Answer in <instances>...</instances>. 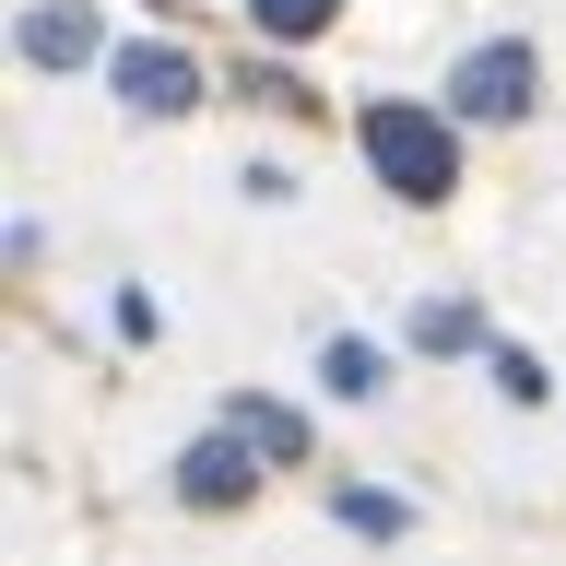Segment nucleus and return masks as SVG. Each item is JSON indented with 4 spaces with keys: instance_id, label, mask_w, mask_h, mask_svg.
Instances as JSON below:
<instances>
[{
    "instance_id": "obj_12",
    "label": "nucleus",
    "mask_w": 566,
    "mask_h": 566,
    "mask_svg": "<svg viewBox=\"0 0 566 566\" xmlns=\"http://www.w3.org/2000/svg\"><path fill=\"white\" fill-rule=\"evenodd\" d=\"M248 106H307V71H283V60H260V71H248Z\"/></svg>"
},
{
    "instance_id": "obj_11",
    "label": "nucleus",
    "mask_w": 566,
    "mask_h": 566,
    "mask_svg": "<svg viewBox=\"0 0 566 566\" xmlns=\"http://www.w3.org/2000/svg\"><path fill=\"white\" fill-rule=\"evenodd\" d=\"M484 366H495V389H507L520 413H543V401H555V366H543L531 343H484Z\"/></svg>"
},
{
    "instance_id": "obj_9",
    "label": "nucleus",
    "mask_w": 566,
    "mask_h": 566,
    "mask_svg": "<svg viewBox=\"0 0 566 566\" xmlns=\"http://www.w3.org/2000/svg\"><path fill=\"white\" fill-rule=\"evenodd\" d=\"M318 378H331V401H378V389H389V354L366 343V331H331V343H318Z\"/></svg>"
},
{
    "instance_id": "obj_8",
    "label": "nucleus",
    "mask_w": 566,
    "mask_h": 566,
    "mask_svg": "<svg viewBox=\"0 0 566 566\" xmlns=\"http://www.w3.org/2000/svg\"><path fill=\"white\" fill-rule=\"evenodd\" d=\"M331 520H343L354 543H413V495H389V484H343V495H331Z\"/></svg>"
},
{
    "instance_id": "obj_7",
    "label": "nucleus",
    "mask_w": 566,
    "mask_h": 566,
    "mask_svg": "<svg viewBox=\"0 0 566 566\" xmlns=\"http://www.w3.org/2000/svg\"><path fill=\"white\" fill-rule=\"evenodd\" d=\"M401 343H413L424 366H449V354H484V343H495V318L472 307V295H424V307L401 318Z\"/></svg>"
},
{
    "instance_id": "obj_4",
    "label": "nucleus",
    "mask_w": 566,
    "mask_h": 566,
    "mask_svg": "<svg viewBox=\"0 0 566 566\" xmlns=\"http://www.w3.org/2000/svg\"><path fill=\"white\" fill-rule=\"evenodd\" d=\"M260 472H272V460H260V437H248L237 413H212L201 437L177 449V507H248V495H260Z\"/></svg>"
},
{
    "instance_id": "obj_2",
    "label": "nucleus",
    "mask_w": 566,
    "mask_h": 566,
    "mask_svg": "<svg viewBox=\"0 0 566 566\" xmlns=\"http://www.w3.org/2000/svg\"><path fill=\"white\" fill-rule=\"evenodd\" d=\"M449 106L472 118V130H520L531 106H543V48H531V35H484V48H460Z\"/></svg>"
},
{
    "instance_id": "obj_6",
    "label": "nucleus",
    "mask_w": 566,
    "mask_h": 566,
    "mask_svg": "<svg viewBox=\"0 0 566 566\" xmlns=\"http://www.w3.org/2000/svg\"><path fill=\"white\" fill-rule=\"evenodd\" d=\"M224 413L260 437V460H272V472H307V460H318V424L295 413V401H272V389H224Z\"/></svg>"
},
{
    "instance_id": "obj_10",
    "label": "nucleus",
    "mask_w": 566,
    "mask_h": 566,
    "mask_svg": "<svg viewBox=\"0 0 566 566\" xmlns=\"http://www.w3.org/2000/svg\"><path fill=\"white\" fill-rule=\"evenodd\" d=\"M331 24H343V0H248V35H272V48H307Z\"/></svg>"
},
{
    "instance_id": "obj_1",
    "label": "nucleus",
    "mask_w": 566,
    "mask_h": 566,
    "mask_svg": "<svg viewBox=\"0 0 566 566\" xmlns=\"http://www.w3.org/2000/svg\"><path fill=\"white\" fill-rule=\"evenodd\" d=\"M460 106H424V95H366L354 106V154L378 166V189L389 201H413V212H437V201H460Z\"/></svg>"
},
{
    "instance_id": "obj_3",
    "label": "nucleus",
    "mask_w": 566,
    "mask_h": 566,
    "mask_svg": "<svg viewBox=\"0 0 566 566\" xmlns=\"http://www.w3.org/2000/svg\"><path fill=\"white\" fill-rule=\"evenodd\" d=\"M106 95L130 106V118H189L212 95L201 48H177V35H130V48H106Z\"/></svg>"
},
{
    "instance_id": "obj_5",
    "label": "nucleus",
    "mask_w": 566,
    "mask_h": 566,
    "mask_svg": "<svg viewBox=\"0 0 566 566\" xmlns=\"http://www.w3.org/2000/svg\"><path fill=\"white\" fill-rule=\"evenodd\" d=\"M12 48H24V71H83V60H106V12L95 0H35Z\"/></svg>"
}]
</instances>
